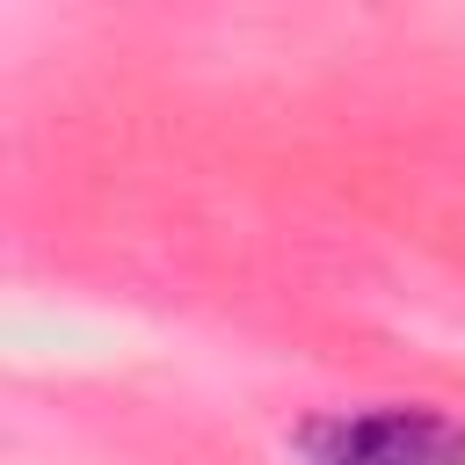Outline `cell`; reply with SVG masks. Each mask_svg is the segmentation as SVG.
<instances>
[{
  "mask_svg": "<svg viewBox=\"0 0 465 465\" xmlns=\"http://www.w3.org/2000/svg\"><path fill=\"white\" fill-rule=\"evenodd\" d=\"M298 465H465V421L436 407H334L298 421Z\"/></svg>",
  "mask_w": 465,
  "mask_h": 465,
  "instance_id": "1",
  "label": "cell"
}]
</instances>
